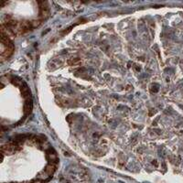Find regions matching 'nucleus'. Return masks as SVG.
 I'll return each instance as SVG.
<instances>
[{"instance_id":"1","label":"nucleus","mask_w":183,"mask_h":183,"mask_svg":"<svg viewBox=\"0 0 183 183\" xmlns=\"http://www.w3.org/2000/svg\"><path fill=\"white\" fill-rule=\"evenodd\" d=\"M31 110H32V101L29 97V98L26 99V103H25V105H24V112H25L26 115H29Z\"/></svg>"}]
</instances>
